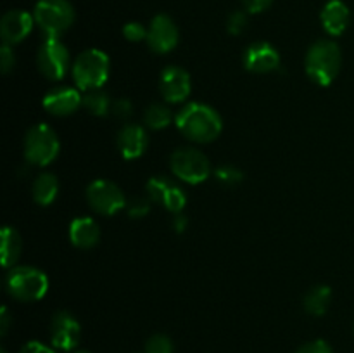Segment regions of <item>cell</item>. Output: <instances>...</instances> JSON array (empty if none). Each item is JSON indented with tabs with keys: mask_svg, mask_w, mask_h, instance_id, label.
Masks as SVG:
<instances>
[{
	"mask_svg": "<svg viewBox=\"0 0 354 353\" xmlns=\"http://www.w3.org/2000/svg\"><path fill=\"white\" fill-rule=\"evenodd\" d=\"M175 125L189 141L197 144L213 142L223 128L218 111L203 102H190L183 106L175 116Z\"/></svg>",
	"mask_w": 354,
	"mask_h": 353,
	"instance_id": "obj_1",
	"label": "cell"
},
{
	"mask_svg": "<svg viewBox=\"0 0 354 353\" xmlns=\"http://www.w3.org/2000/svg\"><path fill=\"white\" fill-rule=\"evenodd\" d=\"M341 47L334 40H318L306 54V73L315 83L328 87L341 71Z\"/></svg>",
	"mask_w": 354,
	"mask_h": 353,
	"instance_id": "obj_2",
	"label": "cell"
},
{
	"mask_svg": "<svg viewBox=\"0 0 354 353\" xmlns=\"http://www.w3.org/2000/svg\"><path fill=\"white\" fill-rule=\"evenodd\" d=\"M35 24L47 38H61L75 23V7L68 0H38L33 9Z\"/></svg>",
	"mask_w": 354,
	"mask_h": 353,
	"instance_id": "obj_3",
	"label": "cell"
},
{
	"mask_svg": "<svg viewBox=\"0 0 354 353\" xmlns=\"http://www.w3.org/2000/svg\"><path fill=\"white\" fill-rule=\"evenodd\" d=\"M6 289L17 301H37L47 294L48 279L35 266L14 265L7 269Z\"/></svg>",
	"mask_w": 354,
	"mask_h": 353,
	"instance_id": "obj_4",
	"label": "cell"
},
{
	"mask_svg": "<svg viewBox=\"0 0 354 353\" xmlns=\"http://www.w3.org/2000/svg\"><path fill=\"white\" fill-rule=\"evenodd\" d=\"M109 76V57L99 48H88L76 57L73 64V80L82 92L102 89Z\"/></svg>",
	"mask_w": 354,
	"mask_h": 353,
	"instance_id": "obj_5",
	"label": "cell"
},
{
	"mask_svg": "<svg viewBox=\"0 0 354 353\" xmlns=\"http://www.w3.org/2000/svg\"><path fill=\"white\" fill-rule=\"evenodd\" d=\"M59 144L57 134L48 125L40 123L30 128L24 137V158L30 165L47 166L57 158Z\"/></svg>",
	"mask_w": 354,
	"mask_h": 353,
	"instance_id": "obj_6",
	"label": "cell"
},
{
	"mask_svg": "<svg viewBox=\"0 0 354 353\" xmlns=\"http://www.w3.org/2000/svg\"><path fill=\"white\" fill-rule=\"evenodd\" d=\"M169 168L173 175L187 183H203L211 175L209 159L204 152L194 147H180L169 158Z\"/></svg>",
	"mask_w": 354,
	"mask_h": 353,
	"instance_id": "obj_7",
	"label": "cell"
},
{
	"mask_svg": "<svg viewBox=\"0 0 354 353\" xmlns=\"http://www.w3.org/2000/svg\"><path fill=\"white\" fill-rule=\"evenodd\" d=\"M86 201L95 213L113 217L127 208V197L120 187L109 180H93L86 187Z\"/></svg>",
	"mask_w": 354,
	"mask_h": 353,
	"instance_id": "obj_8",
	"label": "cell"
},
{
	"mask_svg": "<svg viewBox=\"0 0 354 353\" xmlns=\"http://www.w3.org/2000/svg\"><path fill=\"white\" fill-rule=\"evenodd\" d=\"M37 66L48 80L64 78L69 69V51L61 38H45L37 54Z\"/></svg>",
	"mask_w": 354,
	"mask_h": 353,
	"instance_id": "obj_9",
	"label": "cell"
},
{
	"mask_svg": "<svg viewBox=\"0 0 354 353\" xmlns=\"http://www.w3.org/2000/svg\"><path fill=\"white\" fill-rule=\"evenodd\" d=\"M145 192L149 199L156 204H161L171 213H180L187 204V194L175 180L168 176H152L145 183Z\"/></svg>",
	"mask_w": 354,
	"mask_h": 353,
	"instance_id": "obj_10",
	"label": "cell"
},
{
	"mask_svg": "<svg viewBox=\"0 0 354 353\" xmlns=\"http://www.w3.org/2000/svg\"><path fill=\"white\" fill-rule=\"evenodd\" d=\"M180 31L168 14H158L147 28V45L158 54H166L178 45Z\"/></svg>",
	"mask_w": 354,
	"mask_h": 353,
	"instance_id": "obj_11",
	"label": "cell"
},
{
	"mask_svg": "<svg viewBox=\"0 0 354 353\" xmlns=\"http://www.w3.org/2000/svg\"><path fill=\"white\" fill-rule=\"evenodd\" d=\"M82 338L80 322L69 311H57L50 322V341L52 346L62 352H69L78 346Z\"/></svg>",
	"mask_w": 354,
	"mask_h": 353,
	"instance_id": "obj_12",
	"label": "cell"
},
{
	"mask_svg": "<svg viewBox=\"0 0 354 353\" xmlns=\"http://www.w3.org/2000/svg\"><path fill=\"white\" fill-rule=\"evenodd\" d=\"M159 90H161L166 102H183L192 90L190 75L180 66H168V68L162 69L161 76H159Z\"/></svg>",
	"mask_w": 354,
	"mask_h": 353,
	"instance_id": "obj_13",
	"label": "cell"
},
{
	"mask_svg": "<svg viewBox=\"0 0 354 353\" xmlns=\"http://www.w3.org/2000/svg\"><path fill=\"white\" fill-rule=\"evenodd\" d=\"M35 26L33 14L26 12V10L14 9L3 14L2 21H0V37L6 45H17L31 33Z\"/></svg>",
	"mask_w": 354,
	"mask_h": 353,
	"instance_id": "obj_14",
	"label": "cell"
},
{
	"mask_svg": "<svg viewBox=\"0 0 354 353\" xmlns=\"http://www.w3.org/2000/svg\"><path fill=\"white\" fill-rule=\"evenodd\" d=\"M244 68L252 73H272L280 66V54L268 42H256L244 52Z\"/></svg>",
	"mask_w": 354,
	"mask_h": 353,
	"instance_id": "obj_15",
	"label": "cell"
},
{
	"mask_svg": "<svg viewBox=\"0 0 354 353\" xmlns=\"http://www.w3.org/2000/svg\"><path fill=\"white\" fill-rule=\"evenodd\" d=\"M83 106V96L80 89L73 87H57L44 97V107L52 116H69Z\"/></svg>",
	"mask_w": 354,
	"mask_h": 353,
	"instance_id": "obj_16",
	"label": "cell"
},
{
	"mask_svg": "<svg viewBox=\"0 0 354 353\" xmlns=\"http://www.w3.org/2000/svg\"><path fill=\"white\" fill-rule=\"evenodd\" d=\"M149 135L144 127L127 123L118 132V149L124 159H137L147 151Z\"/></svg>",
	"mask_w": 354,
	"mask_h": 353,
	"instance_id": "obj_17",
	"label": "cell"
},
{
	"mask_svg": "<svg viewBox=\"0 0 354 353\" xmlns=\"http://www.w3.org/2000/svg\"><path fill=\"white\" fill-rule=\"evenodd\" d=\"M349 19H351V12L342 0L327 2L320 14L322 26L332 37H339V35L344 33L346 28L349 26Z\"/></svg>",
	"mask_w": 354,
	"mask_h": 353,
	"instance_id": "obj_18",
	"label": "cell"
},
{
	"mask_svg": "<svg viewBox=\"0 0 354 353\" xmlns=\"http://www.w3.org/2000/svg\"><path fill=\"white\" fill-rule=\"evenodd\" d=\"M69 239L80 249L93 248L100 239L99 224L90 217H76L69 225Z\"/></svg>",
	"mask_w": 354,
	"mask_h": 353,
	"instance_id": "obj_19",
	"label": "cell"
},
{
	"mask_svg": "<svg viewBox=\"0 0 354 353\" xmlns=\"http://www.w3.org/2000/svg\"><path fill=\"white\" fill-rule=\"evenodd\" d=\"M332 291L328 286H315L304 296V310L313 317H322L327 314L328 307H330Z\"/></svg>",
	"mask_w": 354,
	"mask_h": 353,
	"instance_id": "obj_20",
	"label": "cell"
},
{
	"mask_svg": "<svg viewBox=\"0 0 354 353\" xmlns=\"http://www.w3.org/2000/svg\"><path fill=\"white\" fill-rule=\"evenodd\" d=\"M31 192H33L35 203L40 204V206H48V204L54 203L59 192V182L55 175H52V173L38 175L37 180L33 182V190Z\"/></svg>",
	"mask_w": 354,
	"mask_h": 353,
	"instance_id": "obj_21",
	"label": "cell"
},
{
	"mask_svg": "<svg viewBox=\"0 0 354 353\" xmlns=\"http://www.w3.org/2000/svg\"><path fill=\"white\" fill-rule=\"evenodd\" d=\"M21 251H23V241L16 228L3 227L2 228V265L10 269L19 260Z\"/></svg>",
	"mask_w": 354,
	"mask_h": 353,
	"instance_id": "obj_22",
	"label": "cell"
},
{
	"mask_svg": "<svg viewBox=\"0 0 354 353\" xmlns=\"http://www.w3.org/2000/svg\"><path fill=\"white\" fill-rule=\"evenodd\" d=\"M83 106L93 116H106V114L111 113L113 100L109 99V96L102 89L88 90V92H83Z\"/></svg>",
	"mask_w": 354,
	"mask_h": 353,
	"instance_id": "obj_23",
	"label": "cell"
},
{
	"mask_svg": "<svg viewBox=\"0 0 354 353\" xmlns=\"http://www.w3.org/2000/svg\"><path fill=\"white\" fill-rule=\"evenodd\" d=\"M173 121V114L165 104H152L145 109L144 123L151 130H162Z\"/></svg>",
	"mask_w": 354,
	"mask_h": 353,
	"instance_id": "obj_24",
	"label": "cell"
},
{
	"mask_svg": "<svg viewBox=\"0 0 354 353\" xmlns=\"http://www.w3.org/2000/svg\"><path fill=\"white\" fill-rule=\"evenodd\" d=\"M214 179L225 187H235L244 180V173L234 165H221L214 170Z\"/></svg>",
	"mask_w": 354,
	"mask_h": 353,
	"instance_id": "obj_25",
	"label": "cell"
},
{
	"mask_svg": "<svg viewBox=\"0 0 354 353\" xmlns=\"http://www.w3.org/2000/svg\"><path fill=\"white\" fill-rule=\"evenodd\" d=\"M173 341L165 334H154L145 343V353H173Z\"/></svg>",
	"mask_w": 354,
	"mask_h": 353,
	"instance_id": "obj_26",
	"label": "cell"
},
{
	"mask_svg": "<svg viewBox=\"0 0 354 353\" xmlns=\"http://www.w3.org/2000/svg\"><path fill=\"white\" fill-rule=\"evenodd\" d=\"M151 204H152V201L149 199V196H145V197H133V199H131L130 203L127 204L128 215H130L131 218H144V217H147L149 211H151Z\"/></svg>",
	"mask_w": 354,
	"mask_h": 353,
	"instance_id": "obj_27",
	"label": "cell"
},
{
	"mask_svg": "<svg viewBox=\"0 0 354 353\" xmlns=\"http://www.w3.org/2000/svg\"><path fill=\"white\" fill-rule=\"evenodd\" d=\"M248 28V12L245 10H235L228 16L227 19V30L230 35H241L244 33Z\"/></svg>",
	"mask_w": 354,
	"mask_h": 353,
	"instance_id": "obj_28",
	"label": "cell"
},
{
	"mask_svg": "<svg viewBox=\"0 0 354 353\" xmlns=\"http://www.w3.org/2000/svg\"><path fill=\"white\" fill-rule=\"evenodd\" d=\"M123 35H124V38L130 42L147 40V28H145L144 24L137 23V21H131V23L124 24Z\"/></svg>",
	"mask_w": 354,
	"mask_h": 353,
	"instance_id": "obj_29",
	"label": "cell"
},
{
	"mask_svg": "<svg viewBox=\"0 0 354 353\" xmlns=\"http://www.w3.org/2000/svg\"><path fill=\"white\" fill-rule=\"evenodd\" d=\"M111 113H113L118 120L127 121L128 118L133 114V106H131V102L128 99H116V100H113Z\"/></svg>",
	"mask_w": 354,
	"mask_h": 353,
	"instance_id": "obj_30",
	"label": "cell"
},
{
	"mask_svg": "<svg viewBox=\"0 0 354 353\" xmlns=\"http://www.w3.org/2000/svg\"><path fill=\"white\" fill-rule=\"evenodd\" d=\"M14 64H16V57H14V52L10 48V45L2 44V48H0V68H2V73H10L14 69Z\"/></svg>",
	"mask_w": 354,
	"mask_h": 353,
	"instance_id": "obj_31",
	"label": "cell"
},
{
	"mask_svg": "<svg viewBox=\"0 0 354 353\" xmlns=\"http://www.w3.org/2000/svg\"><path fill=\"white\" fill-rule=\"evenodd\" d=\"M296 353H334V350L330 348L327 341L317 339V341H310L301 346V348H297Z\"/></svg>",
	"mask_w": 354,
	"mask_h": 353,
	"instance_id": "obj_32",
	"label": "cell"
},
{
	"mask_svg": "<svg viewBox=\"0 0 354 353\" xmlns=\"http://www.w3.org/2000/svg\"><path fill=\"white\" fill-rule=\"evenodd\" d=\"M273 0H242V6L248 14H259L268 9Z\"/></svg>",
	"mask_w": 354,
	"mask_h": 353,
	"instance_id": "obj_33",
	"label": "cell"
},
{
	"mask_svg": "<svg viewBox=\"0 0 354 353\" xmlns=\"http://www.w3.org/2000/svg\"><path fill=\"white\" fill-rule=\"evenodd\" d=\"M19 353H55V352L52 348H48V346L41 345V343L30 341L21 348Z\"/></svg>",
	"mask_w": 354,
	"mask_h": 353,
	"instance_id": "obj_34",
	"label": "cell"
},
{
	"mask_svg": "<svg viewBox=\"0 0 354 353\" xmlns=\"http://www.w3.org/2000/svg\"><path fill=\"white\" fill-rule=\"evenodd\" d=\"M187 224H189V221H187L185 215L176 213L175 218H173V228H175V232H178V234H182V232H185Z\"/></svg>",
	"mask_w": 354,
	"mask_h": 353,
	"instance_id": "obj_35",
	"label": "cell"
},
{
	"mask_svg": "<svg viewBox=\"0 0 354 353\" xmlns=\"http://www.w3.org/2000/svg\"><path fill=\"white\" fill-rule=\"evenodd\" d=\"M9 325H10V315L7 311V308H2V314H0V329H2V336L7 334L9 331Z\"/></svg>",
	"mask_w": 354,
	"mask_h": 353,
	"instance_id": "obj_36",
	"label": "cell"
},
{
	"mask_svg": "<svg viewBox=\"0 0 354 353\" xmlns=\"http://www.w3.org/2000/svg\"><path fill=\"white\" fill-rule=\"evenodd\" d=\"M75 353H92V352H88V350H80V352H75Z\"/></svg>",
	"mask_w": 354,
	"mask_h": 353,
	"instance_id": "obj_37",
	"label": "cell"
},
{
	"mask_svg": "<svg viewBox=\"0 0 354 353\" xmlns=\"http://www.w3.org/2000/svg\"><path fill=\"white\" fill-rule=\"evenodd\" d=\"M0 353H6V350H2V352H0Z\"/></svg>",
	"mask_w": 354,
	"mask_h": 353,
	"instance_id": "obj_38",
	"label": "cell"
}]
</instances>
